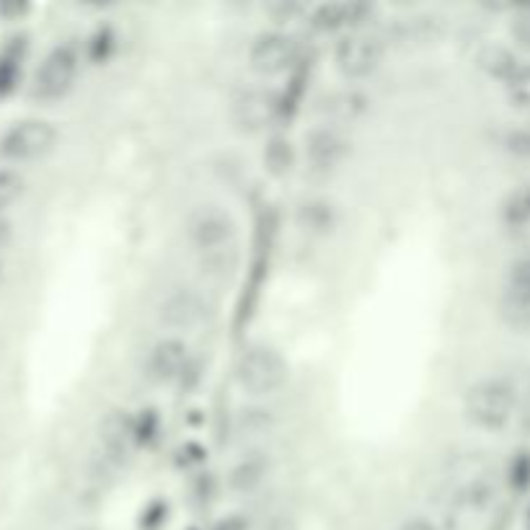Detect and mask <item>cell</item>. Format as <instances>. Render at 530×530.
<instances>
[{
    "label": "cell",
    "instance_id": "1",
    "mask_svg": "<svg viewBox=\"0 0 530 530\" xmlns=\"http://www.w3.org/2000/svg\"><path fill=\"white\" fill-rule=\"evenodd\" d=\"M236 223L220 207H202L189 220V241L205 264H223L236 251Z\"/></svg>",
    "mask_w": 530,
    "mask_h": 530
},
{
    "label": "cell",
    "instance_id": "2",
    "mask_svg": "<svg viewBox=\"0 0 530 530\" xmlns=\"http://www.w3.org/2000/svg\"><path fill=\"white\" fill-rule=\"evenodd\" d=\"M81 70V57L73 44H57L47 52L32 81V96L42 104H55L73 91L75 78Z\"/></svg>",
    "mask_w": 530,
    "mask_h": 530
},
{
    "label": "cell",
    "instance_id": "3",
    "mask_svg": "<svg viewBox=\"0 0 530 530\" xmlns=\"http://www.w3.org/2000/svg\"><path fill=\"white\" fill-rule=\"evenodd\" d=\"M236 378L241 388L254 396L277 393L287 381V362L275 347L269 344H251L244 355L238 357Z\"/></svg>",
    "mask_w": 530,
    "mask_h": 530
},
{
    "label": "cell",
    "instance_id": "4",
    "mask_svg": "<svg viewBox=\"0 0 530 530\" xmlns=\"http://www.w3.org/2000/svg\"><path fill=\"white\" fill-rule=\"evenodd\" d=\"M57 127L47 119H21L0 135V156L16 163L39 161L57 145Z\"/></svg>",
    "mask_w": 530,
    "mask_h": 530
},
{
    "label": "cell",
    "instance_id": "5",
    "mask_svg": "<svg viewBox=\"0 0 530 530\" xmlns=\"http://www.w3.org/2000/svg\"><path fill=\"white\" fill-rule=\"evenodd\" d=\"M383 57H386V44L375 34H365V32H352L344 34L339 39L337 50H334V63H337V70L350 78V81H362L373 75L375 70L381 68Z\"/></svg>",
    "mask_w": 530,
    "mask_h": 530
},
{
    "label": "cell",
    "instance_id": "6",
    "mask_svg": "<svg viewBox=\"0 0 530 530\" xmlns=\"http://www.w3.org/2000/svg\"><path fill=\"white\" fill-rule=\"evenodd\" d=\"M512 409V393L502 381H481L466 393V417L476 427L497 430Z\"/></svg>",
    "mask_w": 530,
    "mask_h": 530
},
{
    "label": "cell",
    "instance_id": "7",
    "mask_svg": "<svg viewBox=\"0 0 530 530\" xmlns=\"http://www.w3.org/2000/svg\"><path fill=\"white\" fill-rule=\"evenodd\" d=\"M300 47L293 37H287L282 32H267L262 37H256L251 44L249 63L256 73L262 75H277L293 68L298 63Z\"/></svg>",
    "mask_w": 530,
    "mask_h": 530
},
{
    "label": "cell",
    "instance_id": "8",
    "mask_svg": "<svg viewBox=\"0 0 530 530\" xmlns=\"http://www.w3.org/2000/svg\"><path fill=\"white\" fill-rule=\"evenodd\" d=\"M207 308L205 298L200 293H194L189 287H181L176 293L166 295V300L161 303V324L169 326L174 331H194L200 329L207 321Z\"/></svg>",
    "mask_w": 530,
    "mask_h": 530
},
{
    "label": "cell",
    "instance_id": "9",
    "mask_svg": "<svg viewBox=\"0 0 530 530\" xmlns=\"http://www.w3.org/2000/svg\"><path fill=\"white\" fill-rule=\"evenodd\" d=\"M350 153L347 140L331 127L313 130L306 140V158L313 174H331L337 171Z\"/></svg>",
    "mask_w": 530,
    "mask_h": 530
},
{
    "label": "cell",
    "instance_id": "10",
    "mask_svg": "<svg viewBox=\"0 0 530 530\" xmlns=\"http://www.w3.org/2000/svg\"><path fill=\"white\" fill-rule=\"evenodd\" d=\"M368 3H324L313 11L311 21L321 32H360V26L373 16Z\"/></svg>",
    "mask_w": 530,
    "mask_h": 530
},
{
    "label": "cell",
    "instance_id": "11",
    "mask_svg": "<svg viewBox=\"0 0 530 530\" xmlns=\"http://www.w3.org/2000/svg\"><path fill=\"white\" fill-rule=\"evenodd\" d=\"M189 350L181 339H161V342L150 350L148 373L156 383H174L179 381L184 370H187Z\"/></svg>",
    "mask_w": 530,
    "mask_h": 530
},
{
    "label": "cell",
    "instance_id": "12",
    "mask_svg": "<svg viewBox=\"0 0 530 530\" xmlns=\"http://www.w3.org/2000/svg\"><path fill=\"white\" fill-rule=\"evenodd\" d=\"M238 119L249 127H262L267 125L269 119L275 117L277 104L272 101V96L262 94V91H246L236 104Z\"/></svg>",
    "mask_w": 530,
    "mask_h": 530
},
{
    "label": "cell",
    "instance_id": "13",
    "mask_svg": "<svg viewBox=\"0 0 530 530\" xmlns=\"http://www.w3.org/2000/svg\"><path fill=\"white\" fill-rule=\"evenodd\" d=\"M269 471V463L264 461L262 456H249L244 458V461L238 463L236 468L231 471V487L241 489V492H249V489L259 487L264 481V476H267Z\"/></svg>",
    "mask_w": 530,
    "mask_h": 530
},
{
    "label": "cell",
    "instance_id": "14",
    "mask_svg": "<svg viewBox=\"0 0 530 530\" xmlns=\"http://www.w3.org/2000/svg\"><path fill=\"white\" fill-rule=\"evenodd\" d=\"M101 435H104V445H106V450L112 453V456L125 453L127 443H130V435H132L130 419L127 417H109L104 422V430H101Z\"/></svg>",
    "mask_w": 530,
    "mask_h": 530
},
{
    "label": "cell",
    "instance_id": "15",
    "mask_svg": "<svg viewBox=\"0 0 530 530\" xmlns=\"http://www.w3.org/2000/svg\"><path fill=\"white\" fill-rule=\"evenodd\" d=\"M24 187L26 181L19 171L0 169V210H6V207H11L13 202L19 200L24 194Z\"/></svg>",
    "mask_w": 530,
    "mask_h": 530
},
{
    "label": "cell",
    "instance_id": "16",
    "mask_svg": "<svg viewBox=\"0 0 530 530\" xmlns=\"http://www.w3.org/2000/svg\"><path fill=\"white\" fill-rule=\"evenodd\" d=\"M267 163L272 166L275 171H287L290 169V148H287L285 143H280V140H275V143L269 145L267 148Z\"/></svg>",
    "mask_w": 530,
    "mask_h": 530
},
{
    "label": "cell",
    "instance_id": "17",
    "mask_svg": "<svg viewBox=\"0 0 530 530\" xmlns=\"http://www.w3.org/2000/svg\"><path fill=\"white\" fill-rule=\"evenodd\" d=\"M16 75H19V63L13 57H3L0 60V94L11 91L13 83H16Z\"/></svg>",
    "mask_w": 530,
    "mask_h": 530
},
{
    "label": "cell",
    "instance_id": "18",
    "mask_svg": "<svg viewBox=\"0 0 530 530\" xmlns=\"http://www.w3.org/2000/svg\"><path fill=\"white\" fill-rule=\"evenodd\" d=\"M11 241H13V225L8 223V220L0 218V256H3V251H6L8 246H11Z\"/></svg>",
    "mask_w": 530,
    "mask_h": 530
},
{
    "label": "cell",
    "instance_id": "19",
    "mask_svg": "<svg viewBox=\"0 0 530 530\" xmlns=\"http://www.w3.org/2000/svg\"><path fill=\"white\" fill-rule=\"evenodd\" d=\"M518 37L523 39L525 44H530V16H523V19L518 21Z\"/></svg>",
    "mask_w": 530,
    "mask_h": 530
},
{
    "label": "cell",
    "instance_id": "20",
    "mask_svg": "<svg viewBox=\"0 0 530 530\" xmlns=\"http://www.w3.org/2000/svg\"><path fill=\"white\" fill-rule=\"evenodd\" d=\"M401 530H435V528H432L427 520H409V523H406Z\"/></svg>",
    "mask_w": 530,
    "mask_h": 530
},
{
    "label": "cell",
    "instance_id": "21",
    "mask_svg": "<svg viewBox=\"0 0 530 530\" xmlns=\"http://www.w3.org/2000/svg\"><path fill=\"white\" fill-rule=\"evenodd\" d=\"M0 277H3V256H0Z\"/></svg>",
    "mask_w": 530,
    "mask_h": 530
}]
</instances>
